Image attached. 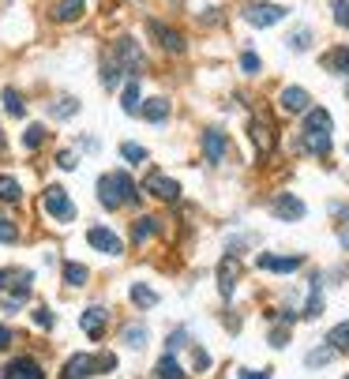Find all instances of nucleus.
I'll list each match as a JSON object with an SVG mask.
<instances>
[{
  "label": "nucleus",
  "instance_id": "nucleus-1",
  "mask_svg": "<svg viewBox=\"0 0 349 379\" xmlns=\"http://www.w3.org/2000/svg\"><path fill=\"white\" fill-rule=\"evenodd\" d=\"M98 203L105 210H121L128 203H139V188L132 184V177L124 169H113L105 177H98Z\"/></svg>",
  "mask_w": 349,
  "mask_h": 379
},
{
  "label": "nucleus",
  "instance_id": "nucleus-2",
  "mask_svg": "<svg viewBox=\"0 0 349 379\" xmlns=\"http://www.w3.org/2000/svg\"><path fill=\"white\" fill-rule=\"evenodd\" d=\"M330 132H334V120H330L327 109H308L305 132H300V143H305L308 154H327L330 151Z\"/></svg>",
  "mask_w": 349,
  "mask_h": 379
},
{
  "label": "nucleus",
  "instance_id": "nucleus-3",
  "mask_svg": "<svg viewBox=\"0 0 349 379\" xmlns=\"http://www.w3.org/2000/svg\"><path fill=\"white\" fill-rule=\"evenodd\" d=\"M31 285H34V274L31 271H0V304H4V312L12 316V312H19L26 297H31Z\"/></svg>",
  "mask_w": 349,
  "mask_h": 379
},
{
  "label": "nucleus",
  "instance_id": "nucleus-4",
  "mask_svg": "<svg viewBox=\"0 0 349 379\" xmlns=\"http://www.w3.org/2000/svg\"><path fill=\"white\" fill-rule=\"evenodd\" d=\"M98 368H105V372H113V368H117V357H113V353H105V357L76 353V357H68V360H64V368H60V379H87V376H94Z\"/></svg>",
  "mask_w": 349,
  "mask_h": 379
},
{
  "label": "nucleus",
  "instance_id": "nucleus-5",
  "mask_svg": "<svg viewBox=\"0 0 349 379\" xmlns=\"http://www.w3.org/2000/svg\"><path fill=\"white\" fill-rule=\"evenodd\" d=\"M42 207H45V214H49L53 221H60V226H68V221L76 218V203L68 199V192H64L60 184H49V188H45Z\"/></svg>",
  "mask_w": 349,
  "mask_h": 379
},
{
  "label": "nucleus",
  "instance_id": "nucleus-6",
  "mask_svg": "<svg viewBox=\"0 0 349 379\" xmlns=\"http://www.w3.org/2000/svg\"><path fill=\"white\" fill-rule=\"evenodd\" d=\"M199 146H203V158L210 165H225V158H229V135L222 132V128H207L203 140H199Z\"/></svg>",
  "mask_w": 349,
  "mask_h": 379
},
{
  "label": "nucleus",
  "instance_id": "nucleus-7",
  "mask_svg": "<svg viewBox=\"0 0 349 379\" xmlns=\"http://www.w3.org/2000/svg\"><path fill=\"white\" fill-rule=\"evenodd\" d=\"M143 192H151V196H154V199H162V203H177V199H180V184H177V180H169L162 169H151V173H146Z\"/></svg>",
  "mask_w": 349,
  "mask_h": 379
},
{
  "label": "nucleus",
  "instance_id": "nucleus-8",
  "mask_svg": "<svg viewBox=\"0 0 349 379\" xmlns=\"http://www.w3.org/2000/svg\"><path fill=\"white\" fill-rule=\"evenodd\" d=\"M113 60L121 64V71H128L132 79H139V71H143V53H139V45H135L132 38H121L117 42V49H113Z\"/></svg>",
  "mask_w": 349,
  "mask_h": 379
},
{
  "label": "nucleus",
  "instance_id": "nucleus-9",
  "mask_svg": "<svg viewBox=\"0 0 349 379\" xmlns=\"http://www.w3.org/2000/svg\"><path fill=\"white\" fill-rule=\"evenodd\" d=\"M0 379H45V372L34 357H15L0 368Z\"/></svg>",
  "mask_w": 349,
  "mask_h": 379
},
{
  "label": "nucleus",
  "instance_id": "nucleus-10",
  "mask_svg": "<svg viewBox=\"0 0 349 379\" xmlns=\"http://www.w3.org/2000/svg\"><path fill=\"white\" fill-rule=\"evenodd\" d=\"M87 244L98 248V252H105V255H121L124 252L121 237H117L113 229H105V226H90L87 229Z\"/></svg>",
  "mask_w": 349,
  "mask_h": 379
},
{
  "label": "nucleus",
  "instance_id": "nucleus-11",
  "mask_svg": "<svg viewBox=\"0 0 349 379\" xmlns=\"http://www.w3.org/2000/svg\"><path fill=\"white\" fill-rule=\"evenodd\" d=\"M244 19L252 26H274V23L286 19V8H282V4H248L244 8Z\"/></svg>",
  "mask_w": 349,
  "mask_h": 379
},
{
  "label": "nucleus",
  "instance_id": "nucleus-12",
  "mask_svg": "<svg viewBox=\"0 0 349 379\" xmlns=\"http://www.w3.org/2000/svg\"><path fill=\"white\" fill-rule=\"evenodd\" d=\"M252 143L259 146V158H267V154L274 151V143H278V135H274V124L271 117H252Z\"/></svg>",
  "mask_w": 349,
  "mask_h": 379
},
{
  "label": "nucleus",
  "instance_id": "nucleus-13",
  "mask_svg": "<svg viewBox=\"0 0 349 379\" xmlns=\"http://www.w3.org/2000/svg\"><path fill=\"white\" fill-rule=\"evenodd\" d=\"M105 323H109V312L102 308V304H90V308L87 312H83V316H79V327H83V335H87V338H102L105 335Z\"/></svg>",
  "mask_w": 349,
  "mask_h": 379
},
{
  "label": "nucleus",
  "instance_id": "nucleus-14",
  "mask_svg": "<svg viewBox=\"0 0 349 379\" xmlns=\"http://www.w3.org/2000/svg\"><path fill=\"white\" fill-rule=\"evenodd\" d=\"M271 210H274V218H282V221H300L305 218V203H300L297 196H289V192H282V196H274L271 203Z\"/></svg>",
  "mask_w": 349,
  "mask_h": 379
},
{
  "label": "nucleus",
  "instance_id": "nucleus-15",
  "mask_svg": "<svg viewBox=\"0 0 349 379\" xmlns=\"http://www.w3.org/2000/svg\"><path fill=\"white\" fill-rule=\"evenodd\" d=\"M146 31L158 38V45H162L165 53H185V34H180V31H173V26H162L158 19L146 23Z\"/></svg>",
  "mask_w": 349,
  "mask_h": 379
},
{
  "label": "nucleus",
  "instance_id": "nucleus-16",
  "mask_svg": "<svg viewBox=\"0 0 349 379\" xmlns=\"http://www.w3.org/2000/svg\"><path fill=\"white\" fill-rule=\"evenodd\" d=\"M255 267L259 271H278V274H293L305 267V255H259L255 260Z\"/></svg>",
  "mask_w": 349,
  "mask_h": 379
},
{
  "label": "nucleus",
  "instance_id": "nucleus-17",
  "mask_svg": "<svg viewBox=\"0 0 349 379\" xmlns=\"http://www.w3.org/2000/svg\"><path fill=\"white\" fill-rule=\"evenodd\" d=\"M308 90L305 87H286L278 94V106H282V113H289V117H297V113H308Z\"/></svg>",
  "mask_w": 349,
  "mask_h": 379
},
{
  "label": "nucleus",
  "instance_id": "nucleus-18",
  "mask_svg": "<svg viewBox=\"0 0 349 379\" xmlns=\"http://www.w3.org/2000/svg\"><path fill=\"white\" fill-rule=\"evenodd\" d=\"M237 278H241V263H237V255H225L222 267H218V289H222V297L237 289Z\"/></svg>",
  "mask_w": 349,
  "mask_h": 379
},
{
  "label": "nucleus",
  "instance_id": "nucleus-19",
  "mask_svg": "<svg viewBox=\"0 0 349 379\" xmlns=\"http://www.w3.org/2000/svg\"><path fill=\"white\" fill-rule=\"evenodd\" d=\"M139 117L151 120V124L169 120V98H146V101H139Z\"/></svg>",
  "mask_w": 349,
  "mask_h": 379
},
{
  "label": "nucleus",
  "instance_id": "nucleus-20",
  "mask_svg": "<svg viewBox=\"0 0 349 379\" xmlns=\"http://www.w3.org/2000/svg\"><path fill=\"white\" fill-rule=\"evenodd\" d=\"M79 15H83V0H57V8H53L57 23H76Z\"/></svg>",
  "mask_w": 349,
  "mask_h": 379
},
{
  "label": "nucleus",
  "instance_id": "nucleus-21",
  "mask_svg": "<svg viewBox=\"0 0 349 379\" xmlns=\"http://www.w3.org/2000/svg\"><path fill=\"white\" fill-rule=\"evenodd\" d=\"M154 233H158V218H151V214L135 218V226H132V240H135V244H146Z\"/></svg>",
  "mask_w": 349,
  "mask_h": 379
},
{
  "label": "nucleus",
  "instance_id": "nucleus-22",
  "mask_svg": "<svg viewBox=\"0 0 349 379\" xmlns=\"http://www.w3.org/2000/svg\"><path fill=\"white\" fill-rule=\"evenodd\" d=\"M323 64H327V71H342V76H349V45L330 49L327 57H323Z\"/></svg>",
  "mask_w": 349,
  "mask_h": 379
},
{
  "label": "nucleus",
  "instance_id": "nucleus-23",
  "mask_svg": "<svg viewBox=\"0 0 349 379\" xmlns=\"http://www.w3.org/2000/svg\"><path fill=\"white\" fill-rule=\"evenodd\" d=\"M23 199V188L15 177H8V173H0V203H19Z\"/></svg>",
  "mask_w": 349,
  "mask_h": 379
},
{
  "label": "nucleus",
  "instance_id": "nucleus-24",
  "mask_svg": "<svg viewBox=\"0 0 349 379\" xmlns=\"http://www.w3.org/2000/svg\"><path fill=\"white\" fill-rule=\"evenodd\" d=\"M154 376H158V379H185V368L173 360V353H165L158 360V368H154Z\"/></svg>",
  "mask_w": 349,
  "mask_h": 379
},
{
  "label": "nucleus",
  "instance_id": "nucleus-25",
  "mask_svg": "<svg viewBox=\"0 0 349 379\" xmlns=\"http://www.w3.org/2000/svg\"><path fill=\"white\" fill-rule=\"evenodd\" d=\"M305 316L308 319L323 316V289H319V278H312V293H308V304H305Z\"/></svg>",
  "mask_w": 349,
  "mask_h": 379
},
{
  "label": "nucleus",
  "instance_id": "nucleus-26",
  "mask_svg": "<svg viewBox=\"0 0 349 379\" xmlns=\"http://www.w3.org/2000/svg\"><path fill=\"white\" fill-rule=\"evenodd\" d=\"M87 278H90V271L83 263H64V282L71 285V289H79V285H87Z\"/></svg>",
  "mask_w": 349,
  "mask_h": 379
},
{
  "label": "nucleus",
  "instance_id": "nucleus-27",
  "mask_svg": "<svg viewBox=\"0 0 349 379\" xmlns=\"http://www.w3.org/2000/svg\"><path fill=\"white\" fill-rule=\"evenodd\" d=\"M132 304H139V308H154V304H158V293H154L151 285L135 282L132 285Z\"/></svg>",
  "mask_w": 349,
  "mask_h": 379
},
{
  "label": "nucleus",
  "instance_id": "nucleus-28",
  "mask_svg": "<svg viewBox=\"0 0 349 379\" xmlns=\"http://www.w3.org/2000/svg\"><path fill=\"white\" fill-rule=\"evenodd\" d=\"M327 342H330L334 353H349V323H338V327L327 335Z\"/></svg>",
  "mask_w": 349,
  "mask_h": 379
},
{
  "label": "nucleus",
  "instance_id": "nucleus-29",
  "mask_svg": "<svg viewBox=\"0 0 349 379\" xmlns=\"http://www.w3.org/2000/svg\"><path fill=\"white\" fill-rule=\"evenodd\" d=\"M49 113L57 117V120H68V117L79 113V101H76V98H57V101L49 106Z\"/></svg>",
  "mask_w": 349,
  "mask_h": 379
},
{
  "label": "nucleus",
  "instance_id": "nucleus-30",
  "mask_svg": "<svg viewBox=\"0 0 349 379\" xmlns=\"http://www.w3.org/2000/svg\"><path fill=\"white\" fill-rule=\"evenodd\" d=\"M121 106H124V113H139V79H128V87H124V101H121Z\"/></svg>",
  "mask_w": 349,
  "mask_h": 379
},
{
  "label": "nucleus",
  "instance_id": "nucleus-31",
  "mask_svg": "<svg viewBox=\"0 0 349 379\" xmlns=\"http://www.w3.org/2000/svg\"><path fill=\"white\" fill-rule=\"evenodd\" d=\"M4 109H8L12 117H23V113H26V101H23V94H19L15 87H4Z\"/></svg>",
  "mask_w": 349,
  "mask_h": 379
},
{
  "label": "nucleus",
  "instance_id": "nucleus-32",
  "mask_svg": "<svg viewBox=\"0 0 349 379\" xmlns=\"http://www.w3.org/2000/svg\"><path fill=\"white\" fill-rule=\"evenodd\" d=\"M121 158H124L128 165H143V162H146V146H139V143H124V146H121Z\"/></svg>",
  "mask_w": 349,
  "mask_h": 379
},
{
  "label": "nucleus",
  "instance_id": "nucleus-33",
  "mask_svg": "<svg viewBox=\"0 0 349 379\" xmlns=\"http://www.w3.org/2000/svg\"><path fill=\"white\" fill-rule=\"evenodd\" d=\"M45 135H49V132H45L42 124H31V128H26V135H23V146H26V151H38V146L45 143Z\"/></svg>",
  "mask_w": 349,
  "mask_h": 379
},
{
  "label": "nucleus",
  "instance_id": "nucleus-34",
  "mask_svg": "<svg viewBox=\"0 0 349 379\" xmlns=\"http://www.w3.org/2000/svg\"><path fill=\"white\" fill-rule=\"evenodd\" d=\"M102 83H105L109 90L121 87V64H117V60H105V64H102Z\"/></svg>",
  "mask_w": 349,
  "mask_h": 379
},
{
  "label": "nucleus",
  "instance_id": "nucleus-35",
  "mask_svg": "<svg viewBox=\"0 0 349 379\" xmlns=\"http://www.w3.org/2000/svg\"><path fill=\"white\" fill-rule=\"evenodd\" d=\"M124 342L132 349H143L146 346V327H135V323H132V327H124Z\"/></svg>",
  "mask_w": 349,
  "mask_h": 379
},
{
  "label": "nucleus",
  "instance_id": "nucleus-36",
  "mask_svg": "<svg viewBox=\"0 0 349 379\" xmlns=\"http://www.w3.org/2000/svg\"><path fill=\"white\" fill-rule=\"evenodd\" d=\"M19 240V226L12 218H0V244H15Z\"/></svg>",
  "mask_w": 349,
  "mask_h": 379
},
{
  "label": "nucleus",
  "instance_id": "nucleus-37",
  "mask_svg": "<svg viewBox=\"0 0 349 379\" xmlns=\"http://www.w3.org/2000/svg\"><path fill=\"white\" fill-rule=\"evenodd\" d=\"M286 42H289V45H293V49H297V53H305L308 45H312V31H305V26H300V31H293Z\"/></svg>",
  "mask_w": 349,
  "mask_h": 379
},
{
  "label": "nucleus",
  "instance_id": "nucleus-38",
  "mask_svg": "<svg viewBox=\"0 0 349 379\" xmlns=\"http://www.w3.org/2000/svg\"><path fill=\"white\" fill-rule=\"evenodd\" d=\"M330 357H334V349H312L308 353V368H323V364H330Z\"/></svg>",
  "mask_w": 349,
  "mask_h": 379
},
{
  "label": "nucleus",
  "instance_id": "nucleus-39",
  "mask_svg": "<svg viewBox=\"0 0 349 379\" xmlns=\"http://www.w3.org/2000/svg\"><path fill=\"white\" fill-rule=\"evenodd\" d=\"M330 12H334L338 26H349V0H330Z\"/></svg>",
  "mask_w": 349,
  "mask_h": 379
},
{
  "label": "nucleus",
  "instance_id": "nucleus-40",
  "mask_svg": "<svg viewBox=\"0 0 349 379\" xmlns=\"http://www.w3.org/2000/svg\"><path fill=\"white\" fill-rule=\"evenodd\" d=\"M241 68H244V76H259L263 60L255 57V53H244V57H241Z\"/></svg>",
  "mask_w": 349,
  "mask_h": 379
},
{
  "label": "nucleus",
  "instance_id": "nucleus-41",
  "mask_svg": "<svg viewBox=\"0 0 349 379\" xmlns=\"http://www.w3.org/2000/svg\"><path fill=\"white\" fill-rule=\"evenodd\" d=\"M191 364H196V372H207V368H210V353H207V349H191Z\"/></svg>",
  "mask_w": 349,
  "mask_h": 379
},
{
  "label": "nucleus",
  "instance_id": "nucleus-42",
  "mask_svg": "<svg viewBox=\"0 0 349 379\" xmlns=\"http://www.w3.org/2000/svg\"><path fill=\"white\" fill-rule=\"evenodd\" d=\"M34 323H38L42 330H49L57 319H53V312H49V308H34Z\"/></svg>",
  "mask_w": 349,
  "mask_h": 379
},
{
  "label": "nucleus",
  "instance_id": "nucleus-43",
  "mask_svg": "<svg viewBox=\"0 0 349 379\" xmlns=\"http://www.w3.org/2000/svg\"><path fill=\"white\" fill-rule=\"evenodd\" d=\"M185 342H188V330H173L165 346H169V353H173V349H180V346H185Z\"/></svg>",
  "mask_w": 349,
  "mask_h": 379
},
{
  "label": "nucleus",
  "instance_id": "nucleus-44",
  "mask_svg": "<svg viewBox=\"0 0 349 379\" xmlns=\"http://www.w3.org/2000/svg\"><path fill=\"white\" fill-rule=\"evenodd\" d=\"M286 338H289V330H286V327H274V330H271V346H274V349L286 346Z\"/></svg>",
  "mask_w": 349,
  "mask_h": 379
},
{
  "label": "nucleus",
  "instance_id": "nucleus-45",
  "mask_svg": "<svg viewBox=\"0 0 349 379\" xmlns=\"http://www.w3.org/2000/svg\"><path fill=\"white\" fill-rule=\"evenodd\" d=\"M57 165H60V169H76V151H60Z\"/></svg>",
  "mask_w": 349,
  "mask_h": 379
},
{
  "label": "nucleus",
  "instance_id": "nucleus-46",
  "mask_svg": "<svg viewBox=\"0 0 349 379\" xmlns=\"http://www.w3.org/2000/svg\"><path fill=\"white\" fill-rule=\"evenodd\" d=\"M12 342H15V335H12V330H8V327H4V323H0V349H8V346H12Z\"/></svg>",
  "mask_w": 349,
  "mask_h": 379
},
{
  "label": "nucleus",
  "instance_id": "nucleus-47",
  "mask_svg": "<svg viewBox=\"0 0 349 379\" xmlns=\"http://www.w3.org/2000/svg\"><path fill=\"white\" fill-rule=\"evenodd\" d=\"M241 379H271V372H267V368H263V372H252V368H244Z\"/></svg>",
  "mask_w": 349,
  "mask_h": 379
},
{
  "label": "nucleus",
  "instance_id": "nucleus-48",
  "mask_svg": "<svg viewBox=\"0 0 349 379\" xmlns=\"http://www.w3.org/2000/svg\"><path fill=\"white\" fill-rule=\"evenodd\" d=\"M338 240H342V248H349V229H342V237H338Z\"/></svg>",
  "mask_w": 349,
  "mask_h": 379
},
{
  "label": "nucleus",
  "instance_id": "nucleus-49",
  "mask_svg": "<svg viewBox=\"0 0 349 379\" xmlns=\"http://www.w3.org/2000/svg\"><path fill=\"white\" fill-rule=\"evenodd\" d=\"M0 151H4V132H0Z\"/></svg>",
  "mask_w": 349,
  "mask_h": 379
},
{
  "label": "nucleus",
  "instance_id": "nucleus-50",
  "mask_svg": "<svg viewBox=\"0 0 349 379\" xmlns=\"http://www.w3.org/2000/svg\"><path fill=\"white\" fill-rule=\"evenodd\" d=\"M346 379H349V376H346Z\"/></svg>",
  "mask_w": 349,
  "mask_h": 379
}]
</instances>
